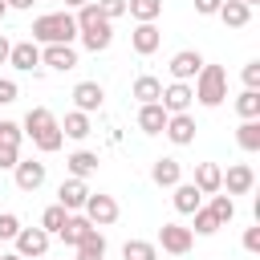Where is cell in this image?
Here are the masks:
<instances>
[{
	"instance_id": "cell-9",
	"label": "cell",
	"mask_w": 260,
	"mask_h": 260,
	"mask_svg": "<svg viewBox=\"0 0 260 260\" xmlns=\"http://www.w3.org/2000/svg\"><path fill=\"white\" fill-rule=\"evenodd\" d=\"M12 179H16L20 191H37V187H45L49 171H45V162H37V158H20V162L12 167Z\"/></svg>"
},
{
	"instance_id": "cell-8",
	"label": "cell",
	"mask_w": 260,
	"mask_h": 260,
	"mask_svg": "<svg viewBox=\"0 0 260 260\" xmlns=\"http://www.w3.org/2000/svg\"><path fill=\"white\" fill-rule=\"evenodd\" d=\"M191 102H195V93H191V85H187V81H171V85H162L158 106H162L167 114H187V110H191Z\"/></svg>"
},
{
	"instance_id": "cell-37",
	"label": "cell",
	"mask_w": 260,
	"mask_h": 260,
	"mask_svg": "<svg viewBox=\"0 0 260 260\" xmlns=\"http://www.w3.org/2000/svg\"><path fill=\"white\" fill-rule=\"evenodd\" d=\"M20 138H24V130H20L16 122H0V142H8V146H20Z\"/></svg>"
},
{
	"instance_id": "cell-49",
	"label": "cell",
	"mask_w": 260,
	"mask_h": 260,
	"mask_svg": "<svg viewBox=\"0 0 260 260\" xmlns=\"http://www.w3.org/2000/svg\"><path fill=\"white\" fill-rule=\"evenodd\" d=\"M41 260H45V256H41Z\"/></svg>"
},
{
	"instance_id": "cell-24",
	"label": "cell",
	"mask_w": 260,
	"mask_h": 260,
	"mask_svg": "<svg viewBox=\"0 0 260 260\" xmlns=\"http://www.w3.org/2000/svg\"><path fill=\"white\" fill-rule=\"evenodd\" d=\"M65 167H69V179H89V175L98 171V154H93V150H73V154L65 158Z\"/></svg>"
},
{
	"instance_id": "cell-21",
	"label": "cell",
	"mask_w": 260,
	"mask_h": 260,
	"mask_svg": "<svg viewBox=\"0 0 260 260\" xmlns=\"http://www.w3.org/2000/svg\"><path fill=\"white\" fill-rule=\"evenodd\" d=\"M167 118H171V114H167L158 102H150V106H138V130H142V134H162Z\"/></svg>"
},
{
	"instance_id": "cell-7",
	"label": "cell",
	"mask_w": 260,
	"mask_h": 260,
	"mask_svg": "<svg viewBox=\"0 0 260 260\" xmlns=\"http://www.w3.org/2000/svg\"><path fill=\"white\" fill-rule=\"evenodd\" d=\"M49 252V232L41 228H20L16 232V256L20 260H41Z\"/></svg>"
},
{
	"instance_id": "cell-6",
	"label": "cell",
	"mask_w": 260,
	"mask_h": 260,
	"mask_svg": "<svg viewBox=\"0 0 260 260\" xmlns=\"http://www.w3.org/2000/svg\"><path fill=\"white\" fill-rule=\"evenodd\" d=\"M191 244H195L191 228H183V223H162V228H158V248H162V252L183 256V252H191Z\"/></svg>"
},
{
	"instance_id": "cell-25",
	"label": "cell",
	"mask_w": 260,
	"mask_h": 260,
	"mask_svg": "<svg viewBox=\"0 0 260 260\" xmlns=\"http://www.w3.org/2000/svg\"><path fill=\"white\" fill-rule=\"evenodd\" d=\"M134 98H138V106H150V102H158L162 98V81L158 77H150V73H142L138 81H134V89H130Z\"/></svg>"
},
{
	"instance_id": "cell-27",
	"label": "cell",
	"mask_w": 260,
	"mask_h": 260,
	"mask_svg": "<svg viewBox=\"0 0 260 260\" xmlns=\"http://www.w3.org/2000/svg\"><path fill=\"white\" fill-rule=\"evenodd\" d=\"M126 12H130L138 24H154L158 12H162V0H126Z\"/></svg>"
},
{
	"instance_id": "cell-14",
	"label": "cell",
	"mask_w": 260,
	"mask_h": 260,
	"mask_svg": "<svg viewBox=\"0 0 260 260\" xmlns=\"http://www.w3.org/2000/svg\"><path fill=\"white\" fill-rule=\"evenodd\" d=\"M162 134H167L175 146H191V142H195V118H191V114H171L167 126H162Z\"/></svg>"
},
{
	"instance_id": "cell-34",
	"label": "cell",
	"mask_w": 260,
	"mask_h": 260,
	"mask_svg": "<svg viewBox=\"0 0 260 260\" xmlns=\"http://www.w3.org/2000/svg\"><path fill=\"white\" fill-rule=\"evenodd\" d=\"M191 215H195L191 236H215V232H219V223H215V215H211L207 207H199V211H191Z\"/></svg>"
},
{
	"instance_id": "cell-3",
	"label": "cell",
	"mask_w": 260,
	"mask_h": 260,
	"mask_svg": "<svg viewBox=\"0 0 260 260\" xmlns=\"http://www.w3.org/2000/svg\"><path fill=\"white\" fill-rule=\"evenodd\" d=\"M77 37V20L69 12H45L32 20V41L41 45H73Z\"/></svg>"
},
{
	"instance_id": "cell-48",
	"label": "cell",
	"mask_w": 260,
	"mask_h": 260,
	"mask_svg": "<svg viewBox=\"0 0 260 260\" xmlns=\"http://www.w3.org/2000/svg\"><path fill=\"white\" fill-rule=\"evenodd\" d=\"M240 4H248V8H252V4H260V0H240Z\"/></svg>"
},
{
	"instance_id": "cell-41",
	"label": "cell",
	"mask_w": 260,
	"mask_h": 260,
	"mask_svg": "<svg viewBox=\"0 0 260 260\" xmlns=\"http://www.w3.org/2000/svg\"><path fill=\"white\" fill-rule=\"evenodd\" d=\"M219 4H223V0H195V12H199V16H215Z\"/></svg>"
},
{
	"instance_id": "cell-22",
	"label": "cell",
	"mask_w": 260,
	"mask_h": 260,
	"mask_svg": "<svg viewBox=\"0 0 260 260\" xmlns=\"http://www.w3.org/2000/svg\"><path fill=\"white\" fill-rule=\"evenodd\" d=\"M150 179H154L158 187H175V183H183V167H179V158H154Z\"/></svg>"
},
{
	"instance_id": "cell-47",
	"label": "cell",
	"mask_w": 260,
	"mask_h": 260,
	"mask_svg": "<svg viewBox=\"0 0 260 260\" xmlns=\"http://www.w3.org/2000/svg\"><path fill=\"white\" fill-rule=\"evenodd\" d=\"M4 16H8V4H4V0H0V20H4Z\"/></svg>"
},
{
	"instance_id": "cell-4",
	"label": "cell",
	"mask_w": 260,
	"mask_h": 260,
	"mask_svg": "<svg viewBox=\"0 0 260 260\" xmlns=\"http://www.w3.org/2000/svg\"><path fill=\"white\" fill-rule=\"evenodd\" d=\"M191 93H195L203 106H219V102L228 98V69H223V65H207V61H203V69H199V77H195Z\"/></svg>"
},
{
	"instance_id": "cell-1",
	"label": "cell",
	"mask_w": 260,
	"mask_h": 260,
	"mask_svg": "<svg viewBox=\"0 0 260 260\" xmlns=\"http://www.w3.org/2000/svg\"><path fill=\"white\" fill-rule=\"evenodd\" d=\"M20 130L32 138V146H37L41 154H53V150H61V142H65V134H61L57 118H53L45 106H32V110L24 114V122H20Z\"/></svg>"
},
{
	"instance_id": "cell-10",
	"label": "cell",
	"mask_w": 260,
	"mask_h": 260,
	"mask_svg": "<svg viewBox=\"0 0 260 260\" xmlns=\"http://www.w3.org/2000/svg\"><path fill=\"white\" fill-rule=\"evenodd\" d=\"M171 77L175 81H191V77H199V69H203V57L195 53V49H179L175 57H171Z\"/></svg>"
},
{
	"instance_id": "cell-39",
	"label": "cell",
	"mask_w": 260,
	"mask_h": 260,
	"mask_svg": "<svg viewBox=\"0 0 260 260\" xmlns=\"http://www.w3.org/2000/svg\"><path fill=\"white\" fill-rule=\"evenodd\" d=\"M20 98V89H16V81L12 77H0V106H12Z\"/></svg>"
},
{
	"instance_id": "cell-15",
	"label": "cell",
	"mask_w": 260,
	"mask_h": 260,
	"mask_svg": "<svg viewBox=\"0 0 260 260\" xmlns=\"http://www.w3.org/2000/svg\"><path fill=\"white\" fill-rule=\"evenodd\" d=\"M223 187H228V195H248L256 187V171L248 162H232L228 175H223Z\"/></svg>"
},
{
	"instance_id": "cell-19",
	"label": "cell",
	"mask_w": 260,
	"mask_h": 260,
	"mask_svg": "<svg viewBox=\"0 0 260 260\" xmlns=\"http://www.w3.org/2000/svg\"><path fill=\"white\" fill-rule=\"evenodd\" d=\"M171 203H175V211H179V215H191V211H199V207H203V195H199V187H195V183H175Z\"/></svg>"
},
{
	"instance_id": "cell-42",
	"label": "cell",
	"mask_w": 260,
	"mask_h": 260,
	"mask_svg": "<svg viewBox=\"0 0 260 260\" xmlns=\"http://www.w3.org/2000/svg\"><path fill=\"white\" fill-rule=\"evenodd\" d=\"M244 248L248 252H260V228H248L244 232Z\"/></svg>"
},
{
	"instance_id": "cell-36",
	"label": "cell",
	"mask_w": 260,
	"mask_h": 260,
	"mask_svg": "<svg viewBox=\"0 0 260 260\" xmlns=\"http://www.w3.org/2000/svg\"><path fill=\"white\" fill-rule=\"evenodd\" d=\"M16 232H20V219L12 211H0V240H16Z\"/></svg>"
},
{
	"instance_id": "cell-32",
	"label": "cell",
	"mask_w": 260,
	"mask_h": 260,
	"mask_svg": "<svg viewBox=\"0 0 260 260\" xmlns=\"http://www.w3.org/2000/svg\"><path fill=\"white\" fill-rule=\"evenodd\" d=\"M65 219H69V211H65L61 203H53V207H45V211H41V232L57 236V232L65 228Z\"/></svg>"
},
{
	"instance_id": "cell-46",
	"label": "cell",
	"mask_w": 260,
	"mask_h": 260,
	"mask_svg": "<svg viewBox=\"0 0 260 260\" xmlns=\"http://www.w3.org/2000/svg\"><path fill=\"white\" fill-rule=\"evenodd\" d=\"M0 260H20V256L16 252H0Z\"/></svg>"
},
{
	"instance_id": "cell-40",
	"label": "cell",
	"mask_w": 260,
	"mask_h": 260,
	"mask_svg": "<svg viewBox=\"0 0 260 260\" xmlns=\"http://www.w3.org/2000/svg\"><path fill=\"white\" fill-rule=\"evenodd\" d=\"M244 89H260V61L244 65Z\"/></svg>"
},
{
	"instance_id": "cell-23",
	"label": "cell",
	"mask_w": 260,
	"mask_h": 260,
	"mask_svg": "<svg viewBox=\"0 0 260 260\" xmlns=\"http://www.w3.org/2000/svg\"><path fill=\"white\" fill-rule=\"evenodd\" d=\"M215 16H219L228 28H244V24L252 20V8H248V4H240V0H223Z\"/></svg>"
},
{
	"instance_id": "cell-31",
	"label": "cell",
	"mask_w": 260,
	"mask_h": 260,
	"mask_svg": "<svg viewBox=\"0 0 260 260\" xmlns=\"http://www.w3.org/2000/svg\"><path fill=\"white\" fill-rule=\"evenodd\" d=\"M207 211L215 215V223H219V228L236 219V203H232V195H211V203H207Z\"/></svg>"
},
{
	"instance_id": "cell-5",
	"label": "cell",
	"mask_w": 260,
	"mask_h": 260,
	"mask_svg": "<svg viewBox=\"0 0 260 260\" xmlns=\"http://www.w3.org/2000/svg\"><path fill=\"white\" fill-rule=\"evenodd\" d=\"M85 219L93 223V228H110L114 219H118V203H114V195H93L89 191V199H85Z\"/></svg>"
},
{
	"instance_id": "cell-28",
	"label": "cell",
	"mask_w": 260,
	"mask_h": 260,
	"mask_svg": "<svg viewBox=\"0 0 260 260\" xmlns=\"http://www.w3.org/2000/svg\"><path fill=\"white\" fill-rule=\"evenodd\" d=\"M236 142H240V150L256 154V150H260V118H252V122H240V130H236Z\"/></svg>"
},
{
	"instance_id": "cell-38",
	"label": "cell",
	"mask_w": 260,
	"mask_h": 260,
	"mask_svg": "<svg viewBox=\"0 0 260 260\" xmlns=\"http://www.w3.org/2000/svg\"><path fill=\"white\" fill-rule=\"evenodd\" d=\"M20 162V146H8V142H0V171H12Z\"/></svg>"
},
{
	"instance_id": "cell-13",
	"label": "cell",
	"mask_w": 260,
	"mask_h": 260,
	"mask_svg": "<svg viewBox=\"0 0 260 260\" xmlns=\"http://www.w3.org/2000/svg\"><path fill=\"white\" fill-rule=\"evenodd\" d=\"M41 65H49V69H57V73H69V69L77 65V49H73V45H45V49H41Z\"/></svg>"
},
{
	"instance_id": "cell-33",
	"label": "cell",
	"mask_w": 260,
	"mask_h": 260,
	"mask_svg": "<svg viewBox=\"0 0 260 260\" xmlns=\"http://www.w3.org/2000/svg\"><path fill=\"white\" fill-rule=\"evenodd\" d=\"M73 252H77V260H106V236L93 232V236H89L85 244H77Z\"/></svg>"
},
{
	"instance_id": "cell-18",
	"label": "cell",
	"mask_w": 260,
	"mask_h": 260,
	"mask_svg": "<svg viewBox=\"0 0 260 260\" xmlns=\"http://www.w3.org/2000/svg\"><path fill=\"white\" fill-rule=\"evenodd\" d=\"M195 187H199V195H219L223 191V171L215 162H199L195 167Z\"/></svg>"
},
{
	"instance_id": "cell-17",
	"label": "cell",
	"mask_w": 260,
	"mask_h": 260,
	"mask_svg": "<svg viewBox=\"0 0 260 260\" xmlns=\"http://www.w3.org/2000/svg\"><path fill=\"white\" fill-rule=\"evenodd\" d=\"M93 232H98V228H93V223H89L85 215H77V211H73V215L65 219V228H61L57 236H61V240H65L69 248H77V244H85V240H89Z\"/></svg>"
},
{
	"instance_id": "cell-11",
	"label": "cell",
	"mask_w": 260,
	"mask_h": 260,
	"mask_svg": "<svg viewBox=\"0 0 260 260\" xmlns=\"http://www.w3.org/2000/svg\"><path fill=\"white\" fill-rule=\"evenodd\" d=\"M85 199H89V187H85V179H65L61 187H57V203L73 215V211H81L85 207Z\"/></svg>"
},
{
	"instance_id": "cell-16",
	"label": "cell",
	"mask_w": 260,
	"mask_h": 260,
	"mask_svg": "<svg viewBox=\"0 0 260 260\" xmlns=\"http://www.w3.org/2000/svg\"><path fill=\"white\" fill-rule=\"evenodd\" d=\"M102 98H106V89H102L98 81H77V85H73V102H77V110H81V114L102 110Z\"/></svg>"
},
{
	"instance_id": "cell-26",
	"label": "cell",
	"mask_w": 260,
	"mask_h": 260,
	"mask_svg": "<svg viewBox=\"0 0 260 260\" xmlns=\"http://www.w3.org/2000/svg\"><path fill=\"white\" fill-rule=\"evenodd\" d=\"M57 126H61V134H65V138H77V142H81V138H89V130H93V126H89V114H81V110L65 114V122H57Z\"/></svg>"
},
{
	"instance_id": "cell-12",
	"label": "cell",
	"mask_w": 260,
	"mask_h": 260,
	"mask_svg": "<svg viewBox=\"0 0 260 260\" xmlns=\"http://www.w3.org/2000/svg\"><path fill=\"white\" fill-rule=\"evenodd\" d=\"M8 65L20 69V73H32V69L41 65V49H37V41H16V45L8 49Z\"/></svg>"
},
{
	"instance_id": "cell-44",
	"label": "cell",
	"mask_w": 260,
	"mask_h": 260,
	"mask_svg": "<svg viewBox=\"0 0 260 260\" xmlns=\"http://www.w3.org/2000/svg\"><path fill=\"white\" fill-rule=\"evenodd\" d=\"M4 4H8V12H12V8H20V12H24V8H32V0H4Z\"/></svg>"
},
{
	"instance_id": "cell-29",
	"label": "cell",
	"mask_w": 260,
	"mask_h": 260,
	"mask_svg": "<svg viewBox=\"0 0 260 260\" xmlns=\"http://www.w3.org/2000/svg\"><path fill=\"white\" fill-rule=\"evenodd\" d=\"M122 260H158V248L150 240H126L122 244Z\"/></svg>"
},
{
	"instance_id": "cell-45",
	"label": "cell",
	"mask_w": 260,
	"mask_h": 260,
	"mask_svg": "<svg viewBox=\"0 0 260 260\" xmlns=\"http://www.w3.org/2000/svg\"><path fill=\"white\" fill-rule=\"evenodd\" d=\"M85 4H93V0H65V8H85Z\"/></svg>"
},
{
	"instance_id": "cell-2",
	"label": "cell",
	"mask_w": 260,
	"mask_h": 260,
	"mask_svg": "<svg viewBox=\"0 0 260 260\" xmlns=\"http://www.w3.org/2000/svg\"><path fill=\"white\" fill-rule=\"evenodd\" d=\"M77 37H81V45L89 49V53H106L110 49V41H114V24L98 12V4H85V8H77Z\"/></svg>"
},
{
	"instance_id": "cell-43",
	"label": "cell",
	"mask_w": 260,
	"mask_h": 260,
	"mask_svg": "<svg viewBox=\"0 0 260 260\" xmlns=\"http://www.w3.org/2000/svg\"><path fill=\"white\" fill-rule=\"evenodd\" d=\"M8 49H12V41L0 32V65H8Z\"/></svg>"
},
{
	"instance_id": "cell-30",
	"label": "cell",
	"mask_w": 260,
	"mask_h": 260,
	"mask_svg": "<svg viewBox=\"0 0 260 260\" xmlns=\"http://www.w3.org/2000/svg\"><path fill=\"white\" fill-rule=\"evenodd\" d=\"M236 114H240L244 122L260 118V89H244V93L236 98Z\"/></svg>"
},
{
	"instance_id": "cell-35",
	"label": "cell",
	"mask_w": 260,
	"mask_h": 260,
	"mask_svg": "<svg viewBox=\"0 0 260 260\" xmlns=\"http://www.w3.org/2000/svg\"><path fill=\"white\" fill-rule=\"evenodd\" d=\"M93 4H98V12H102L110 24H114L118 16H126V0H93Z\"/></svg>"
},
{
	"instance_id": "cell-20",
	"label": "cell",
	"mask_w": 260,
	"mask_h": 260,
	"mask_svg": "<svg viewBox=\"0 0 260 260\" xmlns=\"http://www.w3.org/2000/svg\"><path fill=\"white\" fill-rule=\"evenodd\" d=\"M130 45H134V53H138V57H150V53L162 45V32H158L154 24H138V28L130 32Z\"/></svg>"
}]
</instances>
